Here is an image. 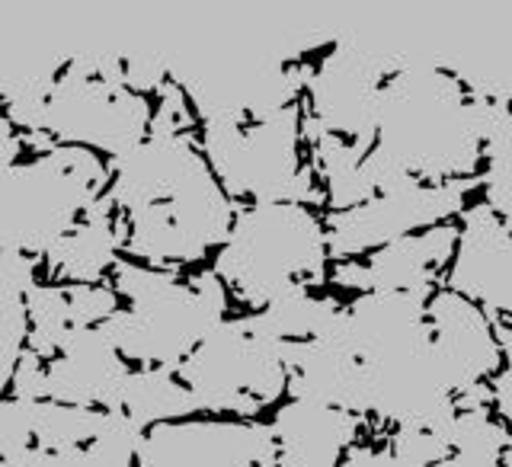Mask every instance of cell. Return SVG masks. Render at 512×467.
Returning <instances> with one entry per match:
<instances>
[{
    "label": "cell",
    "mask_w": 512,
    "mask_h": 467,
    "mask_svg": "<svg viewBox=\"0 0 512 467\" xmlns=\"http://www.w3.org/2000/svg\"><path fill=\"white\" fill-rule=\"evenodd\" d=\"M458 276H464L458 288L468 298L512 311V240L496 224H471Z\"/></svg>",
    "instance_id": "obj_1"
}]
</instances>
